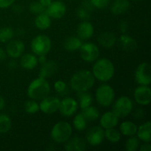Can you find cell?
<instances>
[{
    "instance_id": "6da1fadb",
    "label": "cell",
    "mask_w": 151,
    "mask_h": 151,
    "mask_svg": "<svg viewBox=\"0 0 151 151\" xmlns=\"http://www.w3.org/2000/svg\"><path fill=\"white\" fill-rule=\"evenodd\" d=\"M95 78L92 72L86 69H82L74 74L70 79V87L76 92L88 91L94 86Z\"/></svg>"
},
{
    "instance_id": "7a4b0ae2",
    "label": "cell",
    "mask_w": 151,
    "mask_h": 151,
    "mask_svg": "<svg viewBox=\"0 0 151 151\" xmlns=\"http://www.w3.org/2000/svg\"><path fill=\"white\" fill-rule=\"evenodd\" d=\"M92 74L95 80L106 83L113 78L115 74V67L111 60L100 58L94 61L92 68Z\"/></svg>"
},
{
    "instance_id": "3957f363",
    "label": "cell",
    "mask_w": 151,
    "mask_h": 151,
    "mask_svg": "<svg viewBox=\"0 0 151 151\" xmlns=\"http://www.w3.org/2000/svg\"><path fill=\"white\" fill-rule=\"evenodd\" d=\"M51 88L47 79L41 77L31 81L27 89L28 97L35 101H41L50 95Z\"/></svg>"
},
{
    "instance_id": "277c9868",
    "label": "cell",
    "mask_w": 151,
    "mask_h": 151,
    "mask_svg": "<svg viewBox=\"0 0 151 151\" xmlns=\"http://www.w3.org/2000/svg\"><path fill=\"white\" fill-rule=\"evenodd\" d=\"M72 134V127L67 122H59L53 125L50 132L51 139L56 143H65Z\"/></svg>"
},
{
    "instance_id": "5b68a950",
    "label": "cell",
    "mask_w": 151,
    "mask_h": 151,
    "mask_svg": "<svg viewBox=\"0 0 151 151\" xmlns=\"http://www.w3.org/2000/svg\"><path fill=\"white\" fill-rule=\"evenodd\" d=\"M115 91L110 85L102 84L95 91V99L97 103L103 107H109L115 100Z\"/></svg>"
},
{
    "instance_id": "8992f818",
    "label": "cell",
    "mask_w": 151,
    "mask_h": 151,
    "mask_svg": "<svg viewBox=\"0 0 151 151\" xmlns=\"http://www.w3.org/2000/svg\"><path fill=\"white\" fill-rule=\"evenodd\" d=\"M30 48L35 55H47L52 49V41L47 35H38L32 38Z\"/></svg>"
},
{
    "instance_id": "52a82bcc",
    "label": "cell",
    "mask_w": 151,
    "mask_h": 151,
    "mask_svg": "<svg viewBox=\"0 0 151 151\" xmlns=\"http://www.w3.org/2000/svg\"><path fill=\"white\" fill-rule=\"evenodd\" d=\"M133 102L127 96H121L113 103L112 111L120 119L128 116L133 111Z\"/></svg>"
},
{
    "instance_id": "ba28073f",
    "label": "cell",
    "mask_w": 151,
    "mask_h": 151,
    "mask_svg": "<svg viewBox=\"0 0 151 151\" xmlns=\"http://www.w3.org/2000/svg\"><path fill=\"white\" fill-rule=\"evenodd\" d=\"M79 51L81 58L86 63H94L100 57V50L94 43H83Z\"/></svg>"
},
{
    "instance_id": "9c48e42d",
    "label": "cell",
    "mask_w": 151,
    "mask_h": 151,
    "mask_svg": "<svg viewBox=\"0 0 151 151\" xmlns=\"http://www.w3.org/2000/svg\"><path fill=\"white\" fill-rule=\"evenodd\" d=\"M134 78L139 85L150 86L151 83L150 65L145 62L140 63L136 69Z\"/></svg>"
},
{
    "instance_id": "30bf717a",
    "label": "cell",
    "mask_w": 151,
    "mask_h": 151,
    "mask_svg": "<svg viewBox=\"0 0 151 151\" xmlns=\"http://www.w3.org/2000/svg\"><path fill=\"white\" fill-rule=\"evenodd\" d=\"M105 139V130L100 126H94L90 128L86 134V141L93 147L101 145Z\"/></svg>"
},
{
    "instance_id": "8fae6325",
    "label": "cell",
    "mask_w": 151,
    "mask_h": 151,
    "mask_svg": "<svg viewBox=\"0 0 151 151\" xmlns=\"http://www.w3.org/2000/svg\"><path fill=\"white\" fill-rule=\"evenodd\" d=\"M78 107V103L76 100L72 97H67L60 101L58 111L62 116L70 117L76 113Z\"/></svg>"
},
{
    "instance_id": "7c38bea8",
    "label": "cell",
    "mask_w": 151,
    "mask_h": 151,
    "mask_svg": "<svg viewBox=\"0 0 151 151\" xmlns=\"http://www.w3.org/2000/svg\"><path fill=\"white\" fill-rule=\"evenodd\" d=\"M60 100L55 96H47L40 101L39 110L46 114H52L58 111Z\"/></svg>"
},
{
    "instance_id": "4fadbf2b",
    "label": "cell",
    "mask_w": 151,
    "mask_h": 151,
    "mask_svg": "<svg viewBox=\"0 0 151 151\" xmlns=\"http://www.w3.org/2000/svg\"><path fill=\"white\" fill-rule=\"evenodd\" d=\"M135 101L140 106H148L151 101V89L149 86L139 85L134 92Z\"/></svg>"
},
{
    "instance_id": "5bb4252c",
    "label": "cell",
    "mask_w": 151,
    "mask_h": 151,
    "mask_svg": "<svg viewBox=\"0 0 151 151\" xmlns=\"http://www.w3.org/2000/svg\"><path fill=\"white\" fill-rule=\"evenodd\" d=\"M25 45L23 41L19 39H12L7 42L5 51L7 55L12 59H16L23 55Z\"/></svg>"
},
{
    "instance_id": "9a60e30c",
    "label": "cell",
    "mask_w": 151,
    "mask_h": 151,
    "mask_svg": "<svg viewBox=\"0 0 151 151\" xmlns=\"http://www.w3.org/2000/svg\"><path fill=\"white\" fill-rule=\"evenodd\" d=\"M45 12L51 19H60L66 14V6L62 1H52Z\"/></svg>"
},
{
    "instance_id": "2e32d148",
    "label": "cell",
    "mask_w": 151,
    "mask_h": 151,
    "mask_svg": "<svg viewBox=\"0 0 151 151\" xmlns=\"http://www.w3.org/2000/svg\"><path fill=\"white\" fill-rule=\"evenodd\" d=\"M94 25L88 21H82L77 27V35L82 41L88 40L94 35Z\"/></svg>"
},
{
    "instance_id": "e0dca14e",
    "label": "cell",
    "mask_w": 151,
    "mask_h": 151,
    "mask_svg": "<svg viewBox=\"0 0 151 151\" xmlns=\"http://www.w3.org/2000/svg\"><path fill=\"white\" fill-rule=\"evenodd\" d=\"M58 64L55 60H50L41 64V67L39 71V76L45 79L54 76L58 71Z\"/></svg>"
},
{
    "instance_id": "ac0fdd59",
    "label": "cell",
    "mask_w": 151,
    "mask_h": 151,
    "mask_svg": "<svg viewBox=\"0 0 151 151\" xmlns=\"http://www.w3.org/2000/svg\"><path fill=\"white\" fill-rule=\"evenodd\" d=\"M119 118L113 111H106L100 116V127L104 130L115 128L119 123Z\"/></svg>"
},
{
    "instance_id": "d6986e66",
    "label": "cell",
    "mask_w": 151,
    "mask_h": 151,
    "mask_svg": "<svg viewBox=\"0 0 151 151\" xmlns=\"http://www.w3.org/2000/svg\"><path fill=\"white\" fill-rule=\"evenodd\" d=\"M86 141L82 137H70L65 142L64 148L66 151H83L86 149Z\"/></svg>"
},
{
    "instance_id": "ffe728a7",
    "label": "cell",
    "mask_w": 151,
    "mask_h": 151,
    "mask_svg": "<svg viewBox=\"0 0 151 151\" xmlns=\"http://www.w3.org/2000/svg\"><path fill=\"white\" fill-rule=\"evenodd\" d=\"M119 44L121 49L125 52H133L137 49V42L135 38L126 33L120 35Z\"/></svg>"
},
{
    "instance_id": "44dd1931",
    "label": "cell",
    "mask_w": 151,
    "mask_h": 151,
    "mask_svg": "<svg viewBox=\"0 0 151 151\" xmlns=\"http://www.w3.org/2000/svg\"><path fill=\"white\" fill-rule=\"evenodd\" d=\"M117 38L116 36L111 32H101L97 36V42L103 47L106 49H110L114 47Z\"/></svg>"
},
{
    "instance_id": "7402d4cb",
    "label": "cell",
    "mask_w": 151,
    "mask_h": 151,
    "mask_svg": "<svg viewBox=\"0 0 151 151\" xmlns=\"http://www.w3.org/2000/svg\"><path fill=\"white\" fill-rule=\"evenodd\" d=\"M38 56L35 54L27 53L21 56L20 65L23 69L27 70H32L38 66Z\"/></svg>"
},
{
    "instance_id": "603a6c76",
    "label": "cell",
    "mask_w": 151,
    "mask_h": 151,
    "mask_svg": "<svg viewBox=\"0 0 151 151\" xmlns=\"http://www.w3.org/2000/svg\"><path fill=\"white\" fill-rule=\"evenodd\" d=\"M137 137L143 142H151V123L150 121L142 124L137 128Z\"/></svg>"
},
{
    "instance_id": "cb8c5ba5",
    "label": "cell",
    "mask_w": 151,
    "mask_h": 151,
    "mask_svg": "<svg viewBox=\"0 0 151 151\" xmlns=\"http://www.w3.org/2000/svg\"><path fill=\"white\" fill-rule=\"evenodd\" d=\"M129 7V0H114L111 6V11L114 15L119 16L126 13Z\"/></svg>"
},
{
    "instance_id": "d4e9b609",
    "label": "cell",
    "mask_w": 151,
    "mask_h": 151,
    "mask_svg": "<svg viewBox=\"0 0 151 151\" xmlns=\"http://www.w3.org/2000/svg\"><path fill=\"white\" fill-rule=\"evenodd\" d=\"M35 26L40 30H46L49 29L52 24L51 18L47 15L46 12L38 14L35 17Z\"/></svg>"
},
{
    "instance_id": "484cf974",
    "label": "cell",
    "mask_w": 151,
    "mask_h": 151,
    "mask_svg": "<svg viewBox=\"0 0 151 151\" xmlns=\"http://www.w3.org/2000/svg\"><path fill=\"white\" fill-rule=\"evenodd\" d=\"M82 44L83 41L78 36H70L64 41L63 47L68 52H75L79 50Z\"/></svg>"
},
{
    "instance_id": "4316f807",
    "label": "cell",
    "mask_w": 151,
    "mask_h": 151,
    "mask_svg": "<svg viewBox=\"0 0 151 151\" xmlns=\"http://www.w3.org/2000/svg\"><path fill=\"white\" fill-rule=\"evenodd\" d=\"M137 128L138 126L131 121H125L119 125V132L125 137H131L136 135Z\"/></svg>"
},
{
    "instance_id": "83f0119b",
    "label": "cell",
    "mask_w": 151,
    "mask_h": 151,
    "mask_svg": "<svg viewBox=\"0 0 151 151\" xmlns=\"http://www.w3.org/2000/svg\"><path fill=\"white\" fill-rule=\"evenodd\" d=\"M81 113L88 122H94L100 118V112H99L98 109L92 106L82 109Z\"/></svg>"
},
{
    "instance_id": "f1b7e54d",
    "label": "cell",
    "mask_w": 151,
    "mask_h": 151,
    "mask_svg": "<svg viewBox=\"0 0 151 151\" xmlns=\"http://www.w3.org/2000/svg\"><path fill=\"white\" fill-rule=\"evenodd\" d=\"M78 106L81 109L91 106L93 103V96L88 91L78 93Z\"/></svg>"
},
{
    "instance_id": "f546056e",
    "label": "cell",
    "mask_w": 151,
    "mask_h": 151,
    "mask_svg": "<svg viewBox=\"0 0 151 151\" xmlns=\"http://www.w3.org/2000/svg\"><path fill=\"white\" fill-rule=\"evenodd\" d=\"M12 122L10 116L6 114H0V134H6L11 129Z\"/></svg>"
},
{
    "instance_id": "4dcf8cb0",
    "label": "cell",
    "mask_w": 151,
    "mask_h": 151,
    "mask_svg": "<svg viewBox=\"0 0 151 151\" xmlns=\"http://www.w3.org/2000/svg\"><path fill=\"white\" fill-rule=\"evenodd\" d=\"M121 133L114 128L105 130V139L111 143H117L121 139Z\"/></svg>"
},
{
    "instance_id": "1f68e13d",
    "label": "cell",
    "mask_w": 151,
    "mask_h": 151,
    "mask_svg": "<svg viewBox=\"0 0 151 151\" xmlns=\"http://www.w3.org/2000/svg\"><path fill=\"white\" fill-rule=\"evenodd\" d=\"M88 121L86 119L82 113H79L75 116L73 119V127L78 131H83L86 128Z\"/></svg>"
},
{
    "instance_id": "d6a6232c",
    "label": "cell",
    "mask_w": 151,
    "mask_h": 151,
    "mask_svg": "<svg viewBox=\"0 0 151 151\" xmlns=\"http://www.w3.org/2000/svg\"><path fill=\"white\" fill-rule=\"evenodd\" d=\"M15 32L10 27L0 28V43H7L13 38Z\"/></svg>"
},
{
    "instance_id": "836d02e7",
    "label": "cell",
    "mask_w": 151,
    "mask_h": 151,
    "mask_svg": "<svg viewBox=\"0 0 151 151\" xmlns=\"http://www.w3.org/2000/svg\"><path fill=\"white\" fill-rule=\"evenodd\" d=\"M140 140L137 137L131 136L126 140L125 144V149L127 151H136L140 146Z\"/></svg>"
},
{
    "instance_id": "e575fe53",
    "label": "cell",
    "mask_w": 151,
    "mask_h": 151,
    "mask_svg": "<svg viewBox=\"0 0 151 151\" xmlns=\"http://www.w3.org/2000/svg\"><path fill=\"white\" fill-rule=\"evenodd\" d=\"M54 88L56 92L60 96L67 95L69 93V88L67 84L63 81H57L54 83Z\"/></svg>"
},
{
    "instance_id": "d590c367",
    "label": "cell",
    "mask_w": 151,
    "mask_h": 151,
    "mask_svg": "<svg viewBox=\"0 0 151 151\" xmlns=\"http://www.w3.org/2000/svg\"><path fill=\"white\" fill-rule=\"evenodd\" d=\"M24 109L26 113L29 114H34L39 111V104L37 103V101L31 99L30 100H27L25 102Z\"/></svg>"
},
{
    "instance_id": "8d00e7d4",
    "label": "cell",
    "mask_w": 151,
    "mask_h": 151,
    "mask_svg": "<svg viewBox=\"0 0 151 151\" xmlns=\"http://www.w3.org/2000/svg\"><path fill=\"white\" fill-rule=\"evenodd\" d=\"M29 10L31 13L35 15L40 14L46 11V8L39 1H32L29 4Z\"/></svg>"
},
{
    "instance_id": "74e56055",
    "label": "cell",
    "mask_w": 151,
    "mask_h": 151,
    "mask_svg": "<svg viewBox=\"0 0 151 151\" xmlns=\"http://www.w3.org/2000/svg\"><path fill=\"white\" fill-rule=\"evenodd\" d=\"M77 16L81 21H88L91 19V13L81 6L77 10Z\"/></svg>"
},
{
    "instance_id": "f35d334b",
    "label": "cell",
    "mask_w": 151,
    "mask_h": 151,
    "mask_svg": "<svg viewBox=\"0 0 151 151\" xmlns=\"http://www.w3.org/2000/svg\"><path fill=\"white\" fill-rule=\"evenodd\" d=\"M109 1L110 0H91L94 8L98 9L106 8L109 5Z\"/></svg>"
},
{
    "instance_id": "ab89813d",
    "label": "cell",
    "mask_w": 151,
    "mask_h": 151,
    "mask_svg": "<svg viewBox=\"0 0 151 151\" xmlns=\"http://www.w3.org/2000/svg\"><path fill=\"white\" fill-rule=\"evenodd\" d=\"M128 27H129V24H128V21L126 20H122L121 21V22L119 23V31L122 34L127 33L128 30Z\"/></svg>"
},
{
    "instance_id": "60d3db41",
    "label": "cell",
    "mask_w": 151,
    "mask_h": 151,
    "mask_svg": "<svg viewBox=\"0 0 151 151\" xmlns=\"http://www.w3.org/2000/svg\"><path fill=\"white\" fill-rule=\"evenodd\" d=\"M16 0H0V8L4 9L10 7L14 4Z\"/></svg>"
},
{
    "instance_id": "b9f144b4",
    "label": "cell",
    "mask_w": 151,
    "mask_h": 151,
    "mask_svg": "<svg viewBox=\"0 0 151 151\" xmlns=\"http://www.w3.org/2000/svg\"><path fill=\"white\" fill-rule=\"evenodd\" d=\"M81 6H82L83 7H84L85 9H86L87 10H88L90 13H91L94 9V7L93 6L91 0H84Z\"/></svg>"
},
{
    "instance_id": "7bdbcfd3",
    "label": "cell",
    "mask_w": 151,
    "mask_h": 151,
    "mask_svg": "<svg viewBox=\"0 0 151 151\" xmlns=\"http://www.w3.org/2000/svg\"><path fill=\"white\" fill-rule=\"evenodd\" d=\"M144 114H145V112L142 109H136V111L134 112V114H133L134 117L137 118V119H142V118L144 116Z\"/></svg>"
},
{
    "instance_id": "ee69618b",
    "label": "cell",
    "mask_w": 151,
    "mask_h": 151,
    "mask_svg": "<svg viewBox=\"0 0 151 151\" xmlns=\"http://www.w3.org/2000/svg\"><path fill=\"white\" fill-rule=\"evenodd\" d=\"M139 149L140 151H151L150 142H144V144L139 146Z\"/></svg>"
},
{
    "instance_id": "f6af8a7d",
    "label": "cell",
    "mask_w": 151,
    "mask_h": 151,
    "mask_svg": "<svg viewBox=\"0 0 151 151\" xmlns=\"http://www.w3.org/2000/svg\"><path fill=\"white\" fill-rule=\"evenodd\" d=\"M13 11L15 13H16V14H20V13H22V12H23V7L21 5L16 4V5L13 6Z\"/></svg>"
},
{
    "instance_id": "bcb514c9",
    "label": "cell",
    "mask_w": 151,
    "mask_h": 151,
    "mask_svg": "<svg viewBox=\"0 0 151 151\" xmlns=\"http://www.w3.org/2000/svg\"><path fill=\"white\" fill-rule=\"evenodd\" d=\"M6 57H7V53H6V51L3 50L1 47H0V62L5 60Z\"/></svg>"
},
{
    "instance_id": "7dc6e473",
    "label": "cell",
    "mask_w": 151,
    "mask_h": 151,
    "mask_svg": "<svg viewBox=\"0 0 151 151\" xmlns=\"http://www.w3.org/2000/svg\"><path fill=\"white\" fill-rule=\"evenodd\" d=\"M38 1L47 9V7H49V5L51 4V2L52 1V0H38Z\"/></svg>"
},
{
    "instance_id": "c3c4849f",
    "label": "cell",
    "mask_w": 151,
    "mask_h": 151,
    "mask_svg": "<svg viewBox=\"0 0 151 151\" xmlns=\"http://www.w3.org/2000/svg\"><path fill=\"white\" fill-rule=\"evenodd\" d=\"M38 63H40V64H43V63H44L46 61H47V57H46V55H39L38 56Z\"/></svg>"
},
{
    "instance_id": "681fc988",
    "label": "cell",
    "mask_w": 151,
    "mask_h": 151,
    "mask_svg": "<svg viewBox=\"0 0 151 151\" xmlns=\"http://www.w3.org/2000/svg\"><path fill=\"white\" fill-rule=\"evenodd\" d=\"M16 66H17V63H16V62L15 61V60H10V61L8 63L9 69H15L16 68Z\"/></svg>"
},
{
    "instance_id": "f907efd6",
    "label": "cell",
    "mask_w": 151,
    "mask_h": 151,
    "mask_svg": "<svg viewBox=\"0 0 151 151\" xmlns=\"http://www.w3.org/2000/svg\"><path fill=\"white\" fill-rule=\"evenodd\" d=\"M4 107H5V100L2 96L0 95V111L4 109Z\"/></svg>"
},
{
    "instance_id": "816d5d0a",
    "label": "cell",
    "mask_w": 151,
    "mask_h": 151,
    "mask_svg": "<svg viewBox=\"0 0 151 151\" xmlns=\"http://www.w3.org/2000/svg\"><path fill=\"white\" fill-rule=\"evenodd\" d=\"M16 33H15V35H19V36H24V35L25 34V32H24V30L23 29H22V28H19V29H18L17 30H16Z\"/></svg>"
},
{
    "instance_id": "f5cc1de1",
    "label": "cell",
    "mask_w": 151,
    "mask_h": 151,
    "mask_svg": "<svg viewBox=\"0 0 151 151\" xmlns=\"http://www.w3.org/2000/svg\"><path fill=\"white\" fill-rule=\"evenodd\" d=\"M136 1H141V0H136Z\"/></svg>"
}]
</instances>
